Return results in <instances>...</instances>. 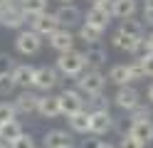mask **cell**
I'll return each instance as SVG.
<instances>
[{"label": "cell", "instance_id": "6da1fadb", "mask_svg": "<svg viewBox=\"0 0 153 148\" xmlns=\"http://www.w3.org/2000/svg\"><path fill=\"white\" fill-rule=\"evenodd\" d=\"M57 69H59V74L76 79L84 69H87V57H84V52H79V49L59 52V57H57Z\"/></svg>", "mask_w": 153, "mask_h": 148}, {"label": "cell", "instance_id": "7a4b0ae2", "mask_svg": "<svg viewBox=\"0 0 153 148\" xmlns=\"http://www.w3.org/2000/svg\"><path fill=\"white\" fill-rule=\"evenodd\" d=\"M27 13L22 10V0H5V5L0 7V25L10 27V30H20L27 22Z\"/></svg>", "mask_w": 153, "mask_h": 148}, {"label": "cell", "instance_id": "3957f363", "mask_svg": "<svg viewBox=\"0 0 153 148\" xmlns=\"http://www.w3.org/2000/svg\"><path fill=\"white\" fill-rule=\"evenodd\" d=\"M104 86H106V77H104L99 69H87V72H82L76 77V89L87 96V94H101Z\"/></svg>", "mask_w": 153, "mask_h": 148}, {"label": "cell", "instance_id": "277c9868", "mask_svg": "<svg viewBox=\"0 0 153 148\" xmlns=\"http://www.w3.org/2000/svg\"><path fill=\"white\" fill-rule=\"evenodd\" d=\"M40 47H42V35L35 32L32 27L30 30H22V32L15 37V49L20 54H25V57L37 54V52H40Z\"/></svg>", "mask_w": 153, "mask_h": 148}, {"label": "cell", "instance_id": "5b68a950", "mask_svg": "<svg viewBox=\"0 0 153 148\" xmlns=\"http://www.w3.org/2000/svg\"><path fill=\"white\" fill-rule=\"evenodd\" d=\"M59 84V69L54 67H37L35 69V82L32 86L37 89V91H52V89Z\"/></svg>", "mask_w": 153, "mask_h": 148}, {"label": "cell", "instance_id": "8992f818", "mask_svg": "<svg viewBox=\"0 0 153 148\" xmlns=\"http://www.w3.org/2000/svg\"><path fill=\"white\" fill-rule=\"evenodd\" d=\"M114 104H116L119 109H123V111H133V109L141 104V94H138V89H133V86H128V84L119 86L116 96H114Z\"/></svg>", "mask_w": 153, "mask_h": 148}, {"label": "cell", "instance_id": "52a82bcc", "mask_svg": "<svg viewBox=\"0 0 153 148\" xmlns=\"http://www.w3.org/2000/svg\"><path fill=\"white\" fill-rule=\"evenodd\" d=\"M30 25H32L35 32H40L42 37H50L54 30H59V20H57L54 13H42V15H32Z\"/></svg>", "mask_w": 153, "mask_h": 148}, {"label": "cell", "instance_id": "ba28073f", "mask_svg": "<svg viewBox=\"0 0 153 148\" xmlns=\"http://www.w3.org/2000/svg\"><path fill=\"white\" fill-rule=\"evenodd\" d=\"M59 101H62V114L69 116V114H76L84 109V94L79 89H64L59 94Z\"/></svg>", "mask_w": 153, "mask_h": 148}, {"label": "cell", "instance_id": "9c48e42d", "mask_svg": "<svg viewBox=\"0 0 153 148\" xmlns=\"http://www.w3.org/2000/svg\"><path fill=\"white\" fill-rule=\"evenodd\" d=\"M50 39V47L57 49V52H69V49H74V32L69 27H59V30H54V32L47 37Z\"/></svg>", "mask_w": 153, "mask_h": 148}, {"label": "cell", "instance_id": "30bf717a", "mask_svg": "<svg viewBox=\"0 0 153 148\" xmlns=\"http://www.w3.org/2000/svg\"><path fill=\"white\" fill-rule=\"evenodd\" d=\"M37 114H40L42 118H57V116H62V101H59V94H50V91H47L45 96H40Z\"/></svg>", "mask_w": 153, "mask_h": 148}, {"label": "cell", "instance_id": "8fae6325", "mask_svg": "<svg viewBox=\"0 0 153 148\" xmlns=\"http://www.w3.org/2000/svg\"><path fill=\"white\" fill-rule=\"evenodd\" d=\"M57 20H59V27H76L82 22V10L76 7L74 3H64V5H59V10H57Z\"/></svg>", "mask_w": 153, "mask_h": 148}, {"label": "cell", "instance_id": "7c38bea8", "mask_svg": "<svg viewBox=\"0 0 153 148\" xmlns=\"http://www.w3.org/2000/svg\"><path fill=\"white\" fill-rule=\"evenodd\" d=\"M111 17H114V15H111V7H109V5H91V7L87 10V20H84V22L106 30L109 22H111Z\"/></svg>", "mask_w": 153, "mask_h": 148}, {"label": "cell", "instance_id": "4fadbf2b", "mask_svg": "<svg viewBox=\"0 0 153 148\" xmlns=\"http://www.w3.org/2000/svg\"><path fill=\"white\" fill-rule=\"evenodd\" d=\"M114 128V116L109 111H94L91 114V123H89V133L94 136H104Z\"/></svg>", "mask_w": 153, "mask_h": 148}, {"label": "cell", "instance_id": "5bb4252c", "mask_svg": "<svg viewBox=\"0 0 153 148\" xmlns=\"http://www.w3.org/2000/svg\"><path fill=\"white\" fill-rule=\"evenodd\" d=\"M37 106H40V94L30 91V89L20 91V94H17V99H15V109H17V114H35V111H37Z\"/></svg>", "mask_w": 153, "mask_h": 148}, {"label": "cell", "instance_id": "9a60e30c", "mask_svg": "<svg viewBox=\"0 0 153 148\" xmlns=\"http://www.w3.org/2000/svg\"><path fill=\"white\" fill-rule=\"evenodd\" d=\"M45 148H74L72 136L62 131V128H54V131L45 133Z\"/></svg>", "mask_w": 153, "mask_h": 148}, {"label": "cell", "instance_id": "2e32d148", "mask_svg": "<svg viewBox=\"0 0 153 148\" xmlns=\"http://www.w3.org/2000/svg\"><path fill=\"white\" fill-rule=\"evenodd\" d=\"M111 15L119 17V20H126V17H133L138 10V0H111Z\"/></svg>", "mask_w": 153, "mask_h": 148}, {"label": "cell", "instance_id": "e0dca14e", "mask_svg": "<svg viewBox=\"0 0 153 148\" xmlns=\"http://www.w3.org/2000/svg\"><path fill=\"white\" fill-rule=\"evenodd\" d=\"M35 69L32 64H17L13 69V79H15V84L20 86V89H30L32 82H35Z\"/></svg>", "mask_w": 153, "mask_h": 148}, {"label": "cell", "instance_id": "ac0fdd59", "mask_svg": "<svg viewBox=\"0 0 153 148\" xmlns=\"http://www.w3.org/2000/svg\"><path fill=\"white\" fill-rule=\"evenodd\" d=\"M67 121H69V128L74 133H89V123H91V114L87 109H82V111L76 114H69L67 116Z\"/></svg>", "mask_w": 153, "mask_h": 148}, {"label": "cell", "instance_id": "d6986e66", "mask_svg": "<svg viewBox=\"0 0 153 148\" xmlns=\"http://www.w3.org/2000/svg\"><path fill=\"white\" fill-rule=\"evenodd\" d=\"M84 57H87V67H91V69H99L101 64H106V49L104 47H99V42L97 45H89L87 47V52H84Z\"/></svg>", "mask_w": 153, "mask_h": 148}, {"label": "cell", "instance_id": "ffe728a7", "mask_svg": "<svg viewBox=\"0 0 153 148\" xmlns=\"http://www.w3.org/2000/svg\"><path fill=\"white\" fill-rule=\"evenodd\" d=\"M131 136H136L143 146H148L153 141V121H151V118H148V121H133Z\"/></svg>", "mask_w": 153, "mask_h": 148}, {"label": "cell", "instance_id": "44dd1931", "mask_svg": "<svg viewBox=\"0 0 153 148\" xmlns=\"http://www.w3.org/2000/svg\"><path fill=\"white\" fill-rule=\"evenodd\" d=\"M22 126L17 118H10V121H5V123H0V141H5V143H13L17 136H22Z\"/></svg>", "mask_w": 153, "mask_h": 148}, {"label": "cell", "instance_id": "7402d4cb", "mask_svg": "<svg viewBox=\"0 0 153 148\" xmlns=\"http://www.w3.org/2000/svg\"><path fill=\"white\" fill-rule=\"evenodd\" d=\"M109 96H104V94H87L84 96V109H87L89 114L94 111H109Z\"/></svg>", "mask_w": 153, "mask_h": 148}, {"label": "cell", "instance_id": "603a6c76", "mask_svg": "<svg viewBox=\"0 0 153 148\" xmlns=\"http://www.w3.org/2000/svg\"><path fill=\"white\" fill-rule=\"evenodd\" d=\"M119 32L128 35V37H136V39H141V37H143V22H141V20H136V17H126V20H121Z\"/></svg>", "mask_w": 153, "mask_h": 148}, {"label": "cell", "instance_id": "cb8c5ba5", "mask_svg": "<svg viewBox=\"0 0 153 148\" xmlns=\"http://www.w3.org/2000/svg\"><path fill=\"white\" fill-rule=\"evenodd\" d=\"M109 82H114L116 86H123L131 82V74H128V64H114L109 69Z\"/></svg>", "mask_w": 153, "mask_h": 148}, {"label": "cell", "instance_id": "d4e9b609", "mask_svg": "<svg viewBox=\"0 0 153 148\" xmlns=\"http://www.w3.org/2000/svg\"><path fill=\"white\" fill-rule=\"evenodd\" d=\"M101 35H104V30L97 27V25L82 22V27H79V37L84 39V42H89V45H97L99 39H101Z\"/></svg>", "mask_w": 153, "mask_h": 148}, {"label": "cell", "instance_id": "484cf974", "mask_svg": "<svg viewBox=\"0 0 153 148\" xmlns=\"http://www.w3.org/2000/svg\"><path fill=\"white\" fill-rule=\"evenodd\" d=\"M47 3L50 0H22V10L27 13V17L42 15V13H47Z\"/></svg>", "mask_w": 153, "mask_h": 148}, {"label": "cell", "instance_id": "4316f807", "mask_svg": "<svg viewBox=\"0 0 153 148\" xmlns=\"http://www.w3.org/2000/svg\"><path fill=\"white\" fill-rule=\"evenodd\" d=\"M128 114H131V121H148V118H153V109L138 104V106L133 109V111H128Z\"/></svg>", "mask_w": 153, "mask_h": 148}, {"label": "cell", "instance_id": "83f0119b", "mask_svg": "<svg viewBox=\"0 0 153 148\" xmlns=\"http://www.w3.org/2000/svg\"><path fill=\"white\" fill-rule=\"evenodd\" d=\"M15 89H17V84H15L13 74H0V96H7V94H13Z\"/></svg>", "mask_w": 153, "mask_h": 148}, {"label": "cell", "instance_id": "f1b7e54d", "mask_svg": "<svg viewBox=\"0 0 153 148\" xmlns=\"http://www.w3.org/2000/svg\"><path fill=\"white\" fill-rule=\"evenodd\" d=\"M17 114V109H15V101H0V123H5V121H10V118H15Z\"/></svg>", "mask_w": 153, "mask_h": 148}, {"label": "cell", "instance_id": "f546056e", "mask_svg": "<svg viewBox=\"0 0 153 148\" xmlns=\"http://www.w3.org/2000/svg\"><path fill=\"white\" fill-rule=\"evenodd\" d=\"M17 67V62H15V57L13 54H0V74H13V69Z\"/></svg>", "mask_w": 153, "mask_h": 148}, {"label": "cell", "instance_id": "4dcf8cb0", "mask_svg": "<svg viewBox=\"0 0 153 148\" xmlns=\"http://www.w3.org/2000/svg\"><path fill=\"white\" fill-rule=\"evenodd\" d=\"M128 74H131V82H138V79H146V69H143L141 59H133L128 64Z\"/></svg>", "mask_w": 153, "mask_h": 148}, {"label": "cell", "instance_id": "1f68e13d", "mask_svg": "<svg viewBox=\"0 0 153 148\" xmlns=\"http://www.w3.org/2000/svg\"><path fill=\"white\" fill-rule=\"evenodd\" d=\"M10 148H35V138L30 133H22V136H17L10 143Z\"/></svg>", "mask_w": 153, "mask_h": 148}, {"label": "cell", "instance_id": "d6a6232c", "mask_svg": "<svg viewBox=\"0 0 153 148\" xmlns=\"http://www.w3.org/2000/svg\"><path fill=\"white\" fill-rule=\"evenodd\" d=\"M131 126H133L131 116H128V118H114V128L119 131V136H126V133H131Z\"/></svg>", "mask_w": 153, "mask_h": 148}, {"label": "cell", "instance_id": "836d02e7", "mask_svg": "<svg viewBox=\"0 0 153 148\" xmlns=\"http://www.w3.org/2000/svg\"><path fill=\"white\" fill-rule=\"evenodd\" d=\"M119 148H146L136 136H131V133H126V136H121V141H119Z\"/></svg>", "mask_w": 153, "mask_h": 148}, {"label": "cell", "instance_id": "e575fe53", "mask_svg": "<svg viewBox=\"0 0 153 148\" xmlns=\"http://www.w3.org/2000/svg\"><path fill=\"white\" fill-rule=\"evenodd\" d=\"M138 59H141L143 69H146V77H153V52H146V54L138 57Z\"/></svg>", "mask_w": 153, "mask_h": 148}, {"label": "cell", "instance_id": "d590c367", "mask_svg": "<svg viewBox=\"0 0 153 148\" xmlns=\"http://www.w3.org/2000/svg\"><path fill=\"white\" fill-rule=\"evenodd\" d=\"M99 138H94V133H91V138H84V141H82V146L79 148H99Z\"/></svg>", "mask_w": 153, "mask_h": 148}, {"label": "cell", "instance_id": "8d00e7d4", "mask_svg": "<svg viewBox=\"0 0 153 148\" xmlns=\"http://www.w3.org/2000/svg\"><path fill=\"white\" fill-rule=\"evenodd\" d=\"M143 20L146 25H153V7H143Z\"/></svg>", "mask_w": 153, "mask_h": 148}, {"label": "cell", "instance_id": "74e56055", "mask_svg": "<svg viewBox=\"0 0 153 148\" xmlns=\"http://www.w3.org/2000/svg\"><path fill=\"white\" fill-rule=\"evenodd\" d=\"M146 49H148V52H153V32L146 37Z\"/></svg>", "mask_w": 153, "mask_h": 148}, {"label": "cell", "instance_id": "f35d334b", "mask_svg": "<svg viewBox=\"0 0 153 148\" xmlns=\"http://www.w3.org/2000/svg\"><path fill=\"white\" fill-rule=\"evenodd\" d=\"M91 5H111V0H89Z\"/></svg>", "mask_w": 153, "mask_h": 148}, {"label": "cell", "instance_id": "ab89813d", "mask_svg": "<svg viewBox=\"0 0 153 148\" xmlns=\"http://www.w3.org/2000/svg\"><path fill=\"white\" fill-rule=\"evenodd\" d=\"M148 101H151V104H153V84H151V86H148Z\"/></svg>", "mask_w": 153, "mask_h": 148}, {"label": "cell", "instance_id": "60d3db41", "mask_svg": "<svg viewBox=\"0 0 153 148\" xmlns=\"http://www.w3.org/2000/svg\"><path fill=\"white\" fill-rule=\"evenodd\" d=\"M99 148H116V146H111V143H104V141H101V143H99Z\"/></svg>", "mask_w": 153, "mask_h": 148}, {"label": "cell", "instance_id": "b9f144b4", "mask_svg": "<svg viewBox=\"0 0 153 148\" xmlns=\"http://www.w3.org/2000/svg\"><path fill=\"white\" fill-rule=\"evenodd\" d=\"M143 7H153V0H143Z\"/></svg>", "mask_w": 153, "mask_h": 148}, {"label": "cell", "instance_id": "7bdbcfd3", "mask_svg": "<svg viewBox=\"0 0 153 148\" xmlns=\"http://www.w3.org/2000/svg\"><path fill=\"white\" fill-rule=\"evenodd\" d=\"M0 148H10V143H5V141H0Z\"/></svg>", "mask_w": 153, "mask_h": 148}, {"label": "cell", "instance_id": "ee69618b", "mask_svg": "<svg viewBox=\"0 0 153 148\" xmlns=\"http://www.w3.org/2000/svg\"><path fill=\"white\" fill-rule=\"evenodd\" d=\"M57 3H62V5H64V3H72V0H57Z\"/></svg>", "mask_w": 153, "mask_h": 148}, {"label": "cell", "instance_id": "f6af8a7d", "mask_svg": "<svg viewBox=\"0 0 153 148\" xmlns=\"http://www.w3.org/2000/svg\"><path fill=\"white\" fill-rule=\"evenodd\" d=\"M3 5H5V0H0V7H3Z\"/></svg>", "mask_w": 153, "mask_h": 148}]
</instances>
